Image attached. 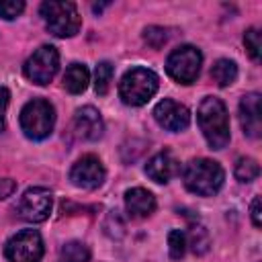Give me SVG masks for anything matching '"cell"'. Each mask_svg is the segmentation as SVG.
I'll return each instance as SVG.
<instances>
[{"label": "cell", "instance_id": "cell-1", "mask_svg": "<svg viewBox=\"0 0 262 262\" xmlns=\"http://www.w3.org/2000/svg\"><path fill=\"white\" fill-rule=\"evenodd\" d=\"M196 121L211 149L227 147L231 133H229V115L223 100H219L217 96H205L199 104Z\"/></svg>", "mask_w": 262, "mask_h": 262}, {"label": "cell", "instance_id": "cell-2", "mask_svg": "<svg viewBox=\"0 0 262 262\" xmlns=\"http://www.w3.org/2000/svg\"><path fill=\"white\" fill-rule=\"evenodd\" d=\"M225 180V172L219 162L209 158H194L182 170V182L186 190L199 196H213Z\"/></svg>", "mask_w": 262, "mask_h": 262}, {"label": "cell", "instance_id": "cell-3", "mask_svg": "<svg viewBox=\"0 0 262 262\" xmlns=\"http://www.w3.org/2000/svg\"><path fill=\"white\" fill-rule=\"evenodd\" d=\"M158 76L147 68H131L119 82V96L129 106L145 104L158 92Z\"/></svg>", "mask_w": 262, "mask_h": 262}, {"label": "cell", "instance_id": "cell-4", "mask_svg": "<svg viewBox=\"0 0 262 262\" xmlns=\"http://www.w3.org/2000/svg\"><path fill=\"white\" fill-rule=\"evenodd\" d=\"M41 16L47 27V31L55 37H74L80 31L82 18L78 14V8L74 2H57V0H47L41 4Z\"/></svg>", "mask_w": 262, "mask_h": 262}, {"label": "cell", "instance_id": "cell-5", "mask_svg": "<svg viewBox=\"0 0 262 262\" xmlns=\"http://www.w3.org/2000/svg\"><path fill=\"white\" fill-rule=\"evenodd\" d=\"M55 125L53 104L45 98H33L20 108V129L29 139L41 141L51 135Z\"/></svg>", "mask_w": 262, "mask_h": 262}, {"label": "cell", "instance_id": "cell-6", "mask_svg": "<svg viewBox=\"0 0 262 262\" xmlns=\"http://www.w3.org/2000/svg\"><path fill=\"white\" fill-rule=\"evenodd\" d=\"M201 63H203V55L196 47L180 45L168 55L166 72L178 84H192L201 74Z\"/></svg>", "mask_w": 262, "mask_h": 262}, {"label": "cell", "instance_id": "cell-7", "mask_svg": "<svg viewBox=\"0 0 262 262\" xmlns=\"http://www.w3.org/2000/svg\"><path fill=\"white\" fill-rule=\"evenodd\" d=\"M57 70H59V53L53 45H41L23 66L25 76L37 86H47L55 78Z\"/></svg>", "mask_w": 262, "mask_h": 262}, {"label": "cell", "instance_id": "cell-8", "mask_svg": "<svg viewBox=\"0 0 262 262\" xmlns=\"http://www.w3.org/2000/svg\"><path fill=\"white\" fill-rule=\"evenodd\" d=\"M4 256L8 262H41L43 237L35 229H23L4 244Z\"/></svg>", "mask_w": 262, "mask_h": 262}, {"label": "cell", "instance_id": "cell-9", "mask_svg": "<svg viewBox=\"0 0 262 262\" xmlns=\"http://www.w3.org/2000/svg\"><path fill=\"white\" fill-rule=\"evenodd\" d=\"M53 207V196L51 190L43 188V186H33L27 188L23 192V196L16 203V213L20 219L29 221V223H41L49 217Z\"/></svg>", "mask_w": 262, "mask_h": 262}, {"label": "cell", "instance_id": "cell-10", "mask_svg": "<svg viewBox=\"0 0 262 262\" xmlns=\"http://www.w3.org/2000/svg\"><path fill=\"white\" fill-rule=\"evenodd\" d=\"M104 178H106V170H104L102 162L92 154L82 156L70 170L72 184L78 188H84V190H94V188L102 186Z\"/></svg>", "mask_w": 262, "mask_h": 262}, {"label": "cell", "instance_id": "cell-11", "mask_svg": "<svg viewBox=\"0 0 262 262\" xmlns=\"http://www.w3.org/2000/svg\"><path fill=\"white\" fill-rule=\"evenodd\" d=\"M154 119H156V123L160 127L178 133V131H184L188 127L190 113H188V108L184 104H180V102H176L172 98H164V100H160L156 104Z\"/></svg>", "mask_w": 262, "mask_h": 262}, {"label": "cell", "instance_id": "cell-12", "mask_svg": "<svg viewBox=\"0 0 262 262\" xmlns=\"http://www.w3.org/2000/svg\"><path fill=\"white\" fill-rule=\"evenodd\" d=\"M239 123L244 135L258 139L262 133V119H260V94L250 92L239 100Z\"/></svg>", "mask_w": 262, "mask_h": 262}, {"label": "cell", "instance_id": "cell-13", "mask_svg": "<svg viewBox=\"0 0 262 262\" xmlns=\"http://www.w3.org/2000/svg\"><path fill=\"white\" fill-rule=\"evenodd\" d=\"M74 129L78 133V137H82L86 141H96L102 137L104 123H102L100 113L94 106H82L74 115Z\"/></svg>", "mask_w": 262, "mask_h": 262}, {"label": "cell", "instance_id": "cell-14", "mask_svg": "<svg viewBox=\"0 0 262 262\" xmlns=\"http://www.w3.org/2000/svg\"><path fill=\"white\" fill-rule=\"evenodd\" d=\"M178 160L174 158V154L170 149H164L160 154H156L147 164H145V174L158 182V184H166L170 182L172 176H176L178 172Z\"/></svg>", "mask_w": 262, "mask_h": 262}, {"label": "cell", "instance_id": "cell-15", "mask_svg": "<svg viewBox=\"0 0 262 262\" xmlns=\"http://www.w3.org/2000/svg\"><path fill=\"white\" fill-rule=\"evenodd\" d=\"M125 209L135 219L147 217L156 211V196L147 188H141V186L129 188L125 192Z\"/></svg>", "mask_w": 262, "mask_h": 262}, {"label": "cell", "instance_id": "cell-16", "mask_svg": "<svg viewBox=\"0 0 262 262\" xmlns=\"http://www.w3.org/2000/svg\"><path fill=\"white\" fill-rule=\"evenodd\" d=\"M90 82V72L84 63H72L68 66L66 74H63V88L70 94H80L88 88Z\"/></svg>", "mask_w": 262, "mask_h": 262}, {"label": "cell", "instance_id": "cell-17", "mask_svg": "<svg viewBox=\"0 0 262 262\" xmlns=\"http://www.w3.org/2000/svg\"><path fill=\"white\" fill-rule=\"evenodd\" d=\"M211 78L217 86H229L237 78V66L231 59H217L211 68Z\"/></svg>", "mask_w": 262, "mask_h": 262}, {"label": "cell", "instance_id": "cell-18", "mask_svg": "<svg viewBox=\"0 0 262 262\" xmlns=\"http://www.w3.org/2000/svg\"><path fill=\"white\" fill-rule=\"evenodd\" d=\"M61 262H90V248L82 242H68L59 250Z\"/></svg>", "mask_w": 262, "mask_h": 262}, {"label": "cell", "instance_id": "cell-19", "mask_svg": "<svg viewBox=\"0 0 262 262\" xmlns=\"http://www.w3.org/2000/svg\"><path fill=\"white\" fill-rule=\"evenodd\" d=\"M233 174H235V178L239 182H246L248 184V182H252V180H256L260 176V166H258V162L254 158H239L235 162Z\"/></svg>", "mask_w": 262, "mask_h": 262}, {"label": "cell", "instance_id": "cell-20", "mask_svg": "<svg viewBox=\"0 0 262 262\" xmlns=\"http://www.w3.org/2000/svg\"><path fill=\"white\" fill-rule=\"evenodd\" d=\"M111 80H113V63L111 61H100L94 70V90H96V94L104 96L108 92Z\"/></svg>", "mask_w": 262, "mask_h": 262}, {"label": "cell", "instance_id": "cell-21", "mask_svg": "<svg viewBox=\"0 0 262 262\" xmlns=\"http://www.w3.org/2000/svg\"><path fill=\"white\" fill-rule=\"evenodd\" d=\"M186 246H190V250L194 254H205L209 250V233L203 225H192L188 235H186Z\"/></svg>", "mask_w": 262, "mask_h": 262}, {"label": "cell", "instance_id": "cell-22", "mask_svg": "<svg viewBox=\"0 0 262 262\" xmlns=\"http://www.w3.org/2000/svg\"><path fill=\"white\" fill-rule=\"evenodd\" d=\"M168 250L172 260H180L186 254V233L180 229H172L168 233Z\"/></svg>", "mask_w": 262, "mask_h": 262}, {"label": "cell", "instance_id": "cell-23", "mask_svg": "<svg viewBox=\"0 0 262 262\" xmlns=\"http://www.w3.org/2000/svg\"><path fill=\"white\" fill-rule=\"evenodd\" d=\"M244 45L254 61H260V51H262V41H260V31L256 27H250L244 35Z\"/></svg>", "mask_w": 262, "mask_h": 262}, {"label": "cell", "instance_id": "cell-24", "mask_svg": "<svg viewBox=\"0 0 262 262\" xmlns=\"http://www.w3.org/2000/svg\"><path fill=\"white\" fill-rule=\"evenodd\" d=\"M143 41H145L149 47L160 49V47L168 41V31L162 29V27H147V29L143 31Z\"/></svg>", "mask_w": 262, "mask_h": 262}, {"label": "cell", "instance_id": "cell-25", "mask_svg": "<svg viewBox=\"0 0 262 262\" xmlns=\"http://www.w3.org/2000/svg\"><path fill=\"white\" fill-rule=\"evenodd\" d=\"M23 10H25V2L23 0H0V16L4 20L16 18Z\"/></svg>", "mask_w": 262, "mask_h": 262}, {"label": "cell", "instance_id": "cell-26", "mask_svg": "<svg viewBox=\"0 0 262 262\" xmlns=\"http://www.w3.org/2000/svg\"><path fill=\"white\" fill-rule=\"evenodd\" d=\"M8 100H10V92L4 86H0V131H4V117H6Z\"/></svg>", "mask_w": 262, "mask_h": 262}, {"label": "cell", "instance_id": "cell-27", "mask_svg": "<svg viewBox=\"0 0 262 262\" xmlns=\"http://www.w3.org/2000/svg\"><path fill=\"white\" fill-rule=\"evenodd\" d=\"M250 217H252V223H254V227H260V225H262V211H260V196H254V201H252V207H250Z\"/></svg>", "mask_w": 262, "mask_h": 262}, {"label": "cell", "instance_id": "cell-28", "mask_svg": "<svg viewBox=\"0 0 262 262\" xmlns=\"http://www.w3.org/2000/svg\"><path fill=\"white\" fill-rule=\"evenodd\" d=\"M16 190V182L12 178H0V199L10 196Z\"/></svg>", "mask_w": 262, "mask_h": 262}]
</instances>
